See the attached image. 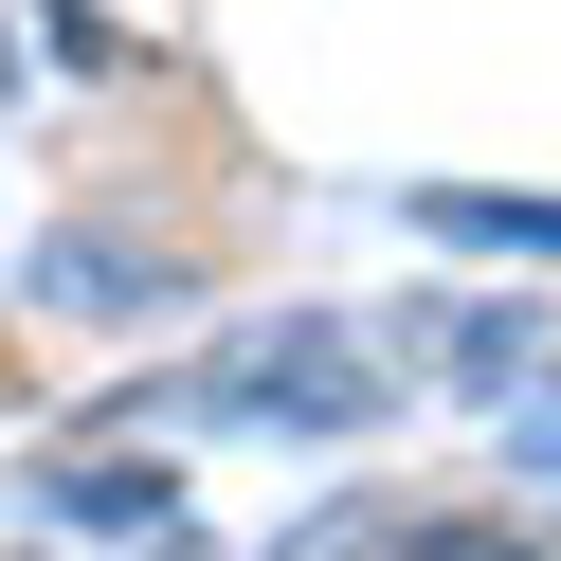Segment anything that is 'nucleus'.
Listing matches in <instances>:
<instances>
[{
    "mask_svg": "<svg viewBox=\"0 0 561 561\" xmlns=\"http://www.w3.org/2000/svg\"><path fill=\"white\" fill-rule=\"evenodd\" d=\"M380 561H543V525H416V543H380Z\"/></svg>",
    "mask_w": 561,
    "mask_h": 561,
    "instance_id": "obj_4",
    "label": "nucleus"
},
{
    "mask_svg": "<svg viewBox=\"0 0 561 561\" xmlns=\"http://www.w3.org/2000/svg\"><path fill=\"white\" fill-rule=\"evenodd\" d=\"M0 91H19V37H0Z\"/></svg>",
    "mask_w": 561,
    "mask_h": 561,
    "instance_id": "obj_5",
    "label": "nucleus"
},
{
    "mask_svg": "<svg viewBox=\"0 0 561 561\" xmlns=\"http://www.w3.org/2000/svg\"><path fill=\"white\" fill-rule=\"evenodd\" d=\"M416 218H435V236H489V254H561V199H471V182H435Z\"/></svg>",
    "mask_w": 561,
    "mask_h": 561,
    "instance_id": "obj_3",
    "label": "nucleus"
},
{
    "mask_svg": "<svg viewBox=\"0 0 561 561\" xmlns=\"http://www.w3.org/2000/svg\"><path fill=\"white\" fill-rule=\"evenodd\" d=\"M182 416H236V435H344V416H380V363L327 327V308H290V327H254L236 363H182Z\"/></svg>",
    "mask_w": 561,
    "mask_h": 561,
    "instance_id": "obj_1",
    "label": "nucleus"
},
{
    "mask_svg": "<svg viewBox=\"0 0 561 561\" xmlns=\"http://www.w3.org/2000/svg\"><path fill=\"white\" fill-rule=\"evenodd\" d=\"M55 525H73V543H163V507H182V489L146 471V453H55V489H37Z\"/></svg>",
    "mask_w": 561,
    "mask_h": 561,
    "instance_id": "obj_2",
    "label": "nucleus"
}]
</instances>
